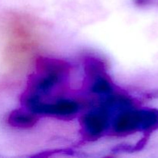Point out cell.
<instances>
[{
	"mask_svg": "<svg viewBox=\"0 0 158 158\" xmlns=\"http://www.w3.org/2000/svg\"><path fill=\"white\" fill-rule=\"evenodd\" d=\"M21 102L25 107L37 115H46L63 120L73 118L79 111V103L71 100L45 102L38 96L24 92Z\"/></svg>",
	"mask_w": 158,
	"mask_h": 158,
	"instance_id": "3957f363",
	"label": "cell"
},
{
	"mask_svg": "<svg viewBox=\"0 0 158 158\" xmlns=\"http://www.w3.org/2000/svg\"><path fill=\"white\" fill-rule=\"evenodd\" d=\"M80 124L83 138L86 141H95L106 134L110 128V115L107 106H103L80 117Z\"/></svg>",
	"mask_w": 158,
	"mask_h": 158,
	"instance_id": "277c9868",
	"label": "cell"
},
{
	"mask_svg": "<svg viewBox=\"0 0 158 158\" xmlns=\"http://www.w3.org/2000/svg\"><path fill=\"white\" fill-rule=\"evenodd\" d=\"M70 70V64L64 60L38 57L35 60V72L28 79L25 92L40 97L59 83H63L69 77Z\"/></svg>",
	"mask_w": 158,
	"mask_h": 158,
	"instance_id": "6da1fadb",
	"label": "cell"
},
{
	"mask_svg": "<svg viewBox=\"0 0 158 158\" xmlns=\"http://www.w3.org/2000/svg\"><path fill=\"white\" fill-rule=\"evenodd\" d=\"M158 129V110L151 108H128L117 115L110 125L109 134L116 137H125L137 132L149 135Z\"/></svg>",
	"mask_w": 158,
	"mask_h": 158,
	"instance_id": "7a4b0ae2",
	"label": "cell"
},
{
	"mask_svg": "<svg viewBox=\"0 0 158 158\" xmlns=\"http://www.w3.org/2000/svg\"><path fill=\"white\" fill-rule=\"evenodd\" d=\"M39 116L29 110L19 109L12 111L8 117V123L13 127L29 129L35 126Z\"/></svg>",
	"mask_w": 158,
	"mask_h": 158,
	"instance_id": "5b68a950",
	"label": "cell"
}]
</instances>
